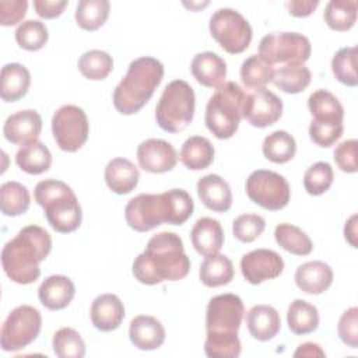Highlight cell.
Instances as JSON below:
<instances>
[{
    "mask_svg": "<svg viewBox=\"0 0 358 358\" xmlns=\"http://www.w3.org/2000/svg\"><path fill=\"white\" fill-rule=\"evenodd\" d=\"M242 344L238 334H207L204 352L210 358H236L241 355Z\"/></svg>",
    "mask_w": 358,
    "mask_h": 358,
    "instance_id": "45",
    "label": "cell"
},
{
    "mask_svg": "<svg viewBox=\"0 0 358 358\" xmlns=\"http://www.w3.org/2000/svg\"><path fill=\"white\" fill-rule=\"evenodd\" d=\"M308 108L312 120L319 123H343L344 108L334 94L327 90H317L308 98Z\"/></svg>",
    "mask_w": 358,
    "mask_h": 358,
    "instance_id": "28",
    "label": "cell"
},
{
    "mask_svg": "<svg viewBox=\"0 0 358 358\" xmlns=\"http://www.w3.org/2000/svg\"><path fill=\"white\" fill-rule=\"evenodd\" d=\"M312 53L310 41L298 32H274L262 38L259 56L268 64L305 63Z\"/></svg>",
    "mask_w": 358,
    "mask_h": 358,
    "instance_id": "11",
    "label": "cell"
},
{
    "mask_svg": "<svg viewBox=\"0 0 358 358\" xmlns=\"http://www.w3.org/2000/svg\"><path fill=\"white\" fill-rule=\"evenodd\" d=\"M52 250V238L39 225H27L1 250L6 275L17 284H32L41 275L39 264Z\"/></svg>",
    "mask_w": 358,
    "mask_h": 358,
    "instance_id": "3",
    "label": "cell"
},
{
    "mask_svg": "<svg viewBox=\"0 0 358 358\" xmlns=\"http://www.w3.org/2000/svg\"><path fill=\"white\" fill-rule=\"evenodd\" d=\"M77 66L85 78L91 81H101L105 80L113 70V59L105 50L92 49L80 56Z\"/></svg>",
    "mask_w": 358,
    "mask_h": 358,
    "instance_id": "39",
    "label": "cell"
},
{
    "mask_svg": "<svg viewBox=\"0 0 358 358\" xmlns=\"http://www.w3.org/2000/svg\"><path fill=\"white\" fill-rule=\"evenodd\" d=\"M197 194L200 201L211 211L225 213L232 206V192L228 182L215 173L199 179Z\"/></svg>",
    "mask_w": 358,
    "mask_h": 358,
    "instance_id": "20",
    "label": "cell"
},
{
    "mask_svg": "<svg viewBox=\"0 0 358 358\" xmlns=\"http://www.w3.org/2000/svg\"><path fill=\"white\" fill-rule=\"evenodd\" d=\"M131 271L136 280L145 285L185 278L190 271V260L182 238L168 231L151 236L145 250L134 259Z\"/></svg>",
    "mask_w": 358,
    "mask_h": 358,
    "instance_id": "1",
    "label": "cell"
},
{
    "mask_svg": "<svg viewBox=\"0 0 358 358\" xmlns=\"http://www.w3.org/2000/svg\"><path fill=\"white\" fill-rule=\"evenodd\" d=\"M166 333L162 323L150 315H138L131 319L129 338L131 344L141 351L159 348L165 341Z\"/></svg>",
    "mask_w": 358,
    "mask_h": 358,
    "instance_id": "18",
    "label": "cell"
},
{
    "mask_svg": "<svg viewBox=\"0 0 358 358\" xmlns=\"http://www.w3.org/2000/svg\"><path fill=\"white\" fill-rule=\"evenodd\" d=\"M334 180V172L329 162L319 161L310 165L303 175V187L310 196L326 193Z\"/></svg>",
    "mask_w": 358,
    "mask_h": 358,
    "instance_id": "44",
    "label": "cell"
},
{
    "mask_svg": "<svg viewBox=\"0 0 358 358\" xmlns=\"http://www.w3.org/2000/svg\"><path fill=\"white\" fill-rule=\"evenodd\" d=\"M196 108L194 91L185 80L171 81L157 103L155 120L168 133L185 130L193 120Z\"/></svg>",
    "mask_w": 358,
    "mask_h": 358,
    "instance_id": "7",
    "label": "cell"
},
{
    "mask_svg": "<svg viewBox=\"0 0 358 358\" xmlns=\"http://www.w3.org/2000/svg\"><path fill=\"white\" fill-rule=\"evenodd\" d=\"M164 78V66L151 56L134 59L113 91V106L122 115H134L151 99Z\"/></svg>",
    "mask_w": 358,
    "mask_h": 358,
    "instance_id": "4",
    "label": "cell"
},
{
    "mask_svg": "<svg viewBox=\"0 0 358 358\" xmlns=\"http://www.w3.org/2000/svg\"><path fill=\"white\" fill-rule=\"evenodd\" d=\"M357 147H358V141L355 138L344 140L336 147L333 152V158L340 171L345 173H355L358 171Z\"/></svg>",
    "mask_w": 358,
    "mask_h": 358,
    "instance_id": "49",
    "label": "cell"
},
{
    "mask_svg": "<svg viewBox=\"0 0 358 358\" xmlns=\"http://www.w3.org/2000/svg\"><path fill=\"white\" fill-rule=\"evenodd\" d=\"M275 242L287 252L295 256H308L313 250V243L309 235L303 232L299 227L282 222L274 229Z\"/></svg>",
    "mask_w": 358,
    "mask_h": 358,
    "instance_id": "35",
    "label": "cell"
},
{
    "mask_svg": "<svg viewBox=\"0 0 358 358\" xmlns=\"http://www.w3.org/2000/svg\"><path fill=\"white\" fill-rule=\"evenodd\" d=\"M76 295L73 281L62 274H53L45 278L38 288L41 303L49 310H60L70 305Z\"/></svg>",
    "mask_w": 358,
    "mask_h": 358,
    "instance_id": "22",
    "label": "cell"
},
{
    "mask_svg": "<svg viewBox=\"0 0 358 358\" xmlns=\"http://www.w3.org/2000/svg\"><path fill=\"white\" fill-rule=\"evenodd\" d=\"M28 1L25 0H1L0 1V24L11 27L18 24L27 14Z\"/></svg>",
    "mask_w": 358,
    "mask_h": 358,
    "instance_id": "50",
    "label": "cell"
},
{
    "mask_svg": "<svg viewBox=\"0 0 358 358\" xmlns=\"http://www.w3.org/2000/svg\"><path fill=\"white\" fill-rule=\"evenodd\" d=\"M187 8H190V10H199V8H203V7H206L207 4H208V1H204V3H193V1H190V3H183Z\"/></svg>",
    "mask_w": 358,
    "mask_h": 358,
    "instance_id": "55",
    "label": "cell"
},
{
    "mask_svg": "<svg viewBox=\"0 0 358 358\" xmlns=\"http://www.w3.org/2000/svg\"><path fill=\"white\" fill-rule=\"evenodd\" d=\"M190 71L203 87L218 88L225 83L227 63L214 52H201L193 57Z\"/></svg>",
    "mask_w": 358,
    "mask_h": 358,
    "instance_id": "23",
    "label": "cell"
},
{
    "mask_svg": "<svg viewBox=\"0 0 358 358\" xmlns=\"http://www.w3.org/2000/svg\"><path fill=\"white\" fill-rule=\"evenodd\" d=\"M210 35L231 55L245 52L252 41V27L248 20L234 8H218L208 22Z\"/></svg>",
    "mask_w": 358,
    "mask_h": 358,
    "instance_id": "8",
    "label": "cell"
},
{
    "mask_svg": "<svg viewBox=\"0 0 358 358\" xmlns=\"http://www.w3.org/2000/svg\"><path fill=\"white\" fill-rule=\"evenodd\" d=\"M31 85L28 69L20 63H7L0 73V96L4 102H15L24 98Z\"/></svg>",
    "mask_w": 358,
    "mask_h": 358,
    "instance_id": "27",
    "label": "cell"
},
{
    "mask_svg": "<svg viewBox=\"0 0 358 358\" xmlns=\"http://www.w3.org/2000/svg\"><path fill=\"white\" fill-rule=\"evenodd\" d=\"M331 71L337 81L347 87L358 85L357 46L341 48L331 59Z\"/></svg>",
    "mask_w": 358,
    "mask_h": 358,
    "instance_id": "41",
    "label": "cell"
},
{
    "mask_svg": "<svg viewBox=\"0 0 358 358\" xmlns=\"http://www.w3.org/2000/svg\"><path fill=\"white\" fill-rule=\"evenodd\" d=\"M246 194L257 206L268 211H280L288 206L291 189L287 179L268 169L253 171L246 179Z\"/></svg>",
    "mask_w": 358,
    "mask_h": 358,
    "instance_id": "10",
    "label": "cell"
},
{
    "mask_svg": "<svg viewBox=\"0 0 358 358\" xmlns=\"http://www.w3.org/2000/svg\"><path fill=\"white\" fill-rule=\"evenodd\" d=\"M138 168L127 158H113L105 168L106 186L116 194H127L133 192L138 183Z\"/></svg>",
    "mask_w": 358,
    "mask_h": 358,
    "instance_id": "26",
    "label": "cell"
},
{
    "mask_svg": "<svg viewBox=\"0 0 358 358\" xmlns=\"http://www.w3.org/2000/svg\"><path fill=\"white\" fill-rule=\"evenodd\" d=\"M264 228L266 221L259 214H242L236 217L232 222L234 236L243 243H250L256 241L263 234Z\"/></svg>",
    "mask_w": 358,
    "mask_h": 358,
    "instance_id": "46",
    "label": "cell"
},
{
    "mask_svg": "<svg viewBox=\"0 0 358 358\" xmlns=\"http://www.w3.org/2000/svg\"><path fill=\"white\" fill-rule=\"evenodd\" d=\"M137 162L141 169L150 173H165L178 164V154L173 145L161 138H147L137 147Z\"/></svg>",
    "mask_w": 358,
    "mask_h": 358,
    "instance_id": "16",
    "label": "cell"
},
{
    "mask_svg": "<svg viewBox=\"0 0 358 358\" xmlns=\"http://www.w3.org/2000/svg\"><path fill=\"white\" fill-rule=\"evenodd\" d=\"M91 322L101 331L116 330L124 319V306L120 298L115 294L98 295L90 309Z\"/></svg>",
    "mask_w": 358,
    "mask_h": 358,
    "instance_id": "19",
    "label": "cell"
},
{
    "mask_svg": "<svg viewBox=\"0 0 358 358\" xmlns=\"http://www.w3.org/2000/svg\"><path fill=\"white\" fill-rule=\"evenodd\" d=\"M29 204L31 196L22 183L10 180L0 186V208L6 217H18L27 213Z\"/></svg>",
    "mask_w": 358,
    "mask_h": 358,
    "instance_id": "34",
    "label": "cell"
},
{
    "mask_svg": "<svg viewBox=\"0 0 358 358\" xmlns=\"http://www.w3.org/2000/svg\"><path fill=\"white\" fill-rule=\"evenodd\" d=\"M357 214H352L344 225V238L352 248H357Z\"/></svg>",
    "mask_w": 358,
    "mask_h": 358,
    "instance_id": "54",
    "label": "cell"
},
{
    "mask_svg": "<svg viewBox=\"0 0 358 358\" xmlns=\"http://www.w3.org/2000/svg\"><path fill=\"white\" fill-rule=\"evenodd\" d=\"M263 155L274 164L291 161L296 152L295 138L285 130H275L264 137L262 144Z\"/></svg>",
    "mask_w": 358,
    "mask_h": 358,
    "instance_id": "36",
    "label": "cell"
},
{
    "mask_svg": "<svg viewBox=\"0 0 358 358\" xmlns=\"http://www.w3.org/2000/svg\"><path fill=\"white\" fill-rule=\"evenodd\" d=\"M319 6V0H291L285 1V7L291 15L302 18L310 15L316 7Z\"/></svg>",
    "mask_w": 358,
    "mask_h": 358,
    "instance_id": "52",
    "label": "cell"
},
{
    "mask_svg": "<svg viewBox=\"0 0 358 358\" xmlns=\"http://www.w3.org/2000/svg\"><path fill=\"white\" fill-rule=\"evenodd\" d=\"M52 133L60 150L66 152L78 151L87 143L90 134L85 112L77 105L60 106L52 117Z\"/></svg>",
    "mask_w": 358,
    "mask_h": 358,
    "instance_id": "12",
    "label": "cell"
},
{
    "mask_svg": "<svg viewBox=\"0 0 358 358\" xmlns=\"http://www.w3.org/2000/svg\"><path fill=\"white\" fill-rule=\"evenodd\" d=\"M234 264L231 259L225 255H211L207 256L199 270L200 281L208 288H217L227 285L234 278Z\"/></svg>",
    "mask_w": 358,
    "mask_h": 358,
    "instance_id": "30",
    "label": "cell"
},
{
    "mask_svg": "<svg viewBox=\"0 0 358 358\" xmlns=\"http://www.w3.org/2000/svg\"><path fill=\"white\" fill-rule=\"evenodd\" d=\"M35 201L43 208L49 225L60 234H70L81 225L83 210L73 189L57 179H45L34 189Z\"/></svg>",
    "mask_w": 358,
    "mask_h": 358,
    "instance_id": "5",
    "label": "cell"
},
{
    "mask_svg": "<svg viewBox=\"0 0 358 358\" xmlns=\"http://www.w3.org/2000/svg\"><path fill=\"white\" fill-rule=\"evenodd\" d=\"M357 7L358 3L355 0H331L323 13L324 22L333 31H350L357 21Z\"/></svg>",
    "mask_w": 358,
    "mask_h": 358,
    "instance_id": "38",
    "label": "cell"
},
{
    "mask_svg": "<svg viewBox=\"0 0 358 358\" xmlns=\"http://www.w3.org/2000/svg\"><path fill=\"white\" fill-rule=\"evenodd\" d=\"M190 239L196 252L207 257L221 250L224 245V231L217 220L201 217L193 225Z\"/></svg>",
    "mask_w": 358,
    "mask_h": 358,
    "instance_id": "24",
    "label": "cell"
},
{
    "mask_svg": "<svg viewBox=\"0 0 358 358\" xmlns=\"http://www.w3.org/2000/svg\"><path fill=\"white\" fill-rule=\"evenodd\" d=\"M248 94L235 83L227 81L210 96L206 106V126L220 140L231 138L245 119Z\"/></svg>",
    "mask_w": 358,
    "mask_h": 358,
    "instance_id": "6",
    "label": "cell"
},
{
    "mask_svg": "<svg viewBox=\"0 0 358 358\" xmlns=\"http://www.w3.org/2000/svg\"><path fill=\"white\" fill-rule=\"evenodd\" d=\"M274 69L259 55H252L243 60L241 66V80L246 88L260 90L266 88L273 81Z\"/></svg>",
    "mask_w": 358,
    "mask_h": 358,
    "instance_id": "40",
    "label": "cell"
},
{
    "mask_svg": "<svg viewBox=\"0 0 358 358\" xmlns=\"http://www.w3.org/2000/svg\"><path fill=\"white\" fill-rule=\"evenodd\" d=\"M324 355L326 354L320 348V345L316 344V343H310V341L301 344L294 352V357H309V358H312V357H324Z\"/></svg>",
    "mask_w": 358,
    "mask_h": 358,
    "instance_id": "53",
    "label": "cell"
},
{
    "mask_svg": "<svg viewBox=\"0 0 358 358\" xmlns=\"http://www.w3.org/2000/svg\"><path fill=\"white\" fill-rule=\"evenodd\" d=\"M194 203L183 189H171L164 193H141L129 200L124 208L127 225L137 232H148L166 222L185 224L193 214Z\"/></svg>",
    "mask_w": 358,
    "mask_h": 358,
    "instance_id": "2",
    "label": "cell"
},
{
    "mask_svg": "<svg viewBox=\"0 0 358 358\" xmlns=\"http://www.w3.org/2000/svg\"><path fill=\"white\" fill-rule=\"evenodd\" d=\"M52 348L59 358H83L85 355V343L71 327H62L53 334Z\"/></svg>",
    "mask_w": 358,
    "mask_h": 358,
    "instance_id": "42",
    "label": "cell"
},
{
    "mask_svg": "<svg viewBox=\"0 0 358 358\" xmlns=\"http://www.w3.org/2000/svg\"><path fill=\"white\" fill-rule=\"evenodd\" d=\"M246 324L250 336L257 341L274 338L281 329L280 313L270 305H255L246 313Z\"/></svg>",
    "mask_w": 358,
    "mask_h": 358,
    "instance_id": "25",
    "label": "cell"
},
{
    "mask_svg": "<svg viewBox=\"0 0 358 358\" xmlns=\"http://www.w3.org/2000/svg\"><path fill=\"white\" fill-rule=\"evenodd\" d=\"M337 333L340 340L350 348H358V308L351 306L338 320Z\"/></svg>",
    "mask_w": 358,
    "mask_h": 358,
    "instance_id": "48",
    "label": "cell"
},
{
    "mask_svg": "<svg viewBox=\"0 0 358 358\" xmlns=\"http://www.w3.org/2000/svg\"><path fill=\"white\" fill-rule=\"evenodd\" d=\"M241 271L249 284L257 285L280 277L284 271V260L271 249H255L242 256Z\"/></svg>",
    "mask_w": 358,
    "mask_h": 358,
    "instance_id": "14",
    "label": "cell"
},
{
    "mask_svg": "<svg viewBox=\"0 0 358 358\" xmlns=\"http://www.w3.org/2000/svg\"><path fill=\"white\" fill-rule=\"evenodd\" d=\"M110 3L108 0H80L76 7L74 18L84 31H96L108 20Z\"/></svg>",
    "mask_w": 358,
    "mask_h": 358,
    "instance_id": "37",
    "label": "cell"
},
{
    "mask_svg": "<svg viewBox=\"0 0 358 358\" xmlns=\"http://www.w3.org/2000/svg\"><path fill=\"white\" fill-rule=\"evenodd\" d=\"M49 39L46 25L38 20H27L15 29V41L20 48L35 52L42 49Z\"/></svg>",
    "mask_w": 358,
    "mask_h": 358,
    "instance_id": "43",
    "label": "cell"
},
{
    "mask_svg": "<svg viewBox=\"0 0 358 358\" xmlns=\"http://www.w3.org/2000/svg\"><path fill=\"white\" fill-rule=\"evenodd\" d=\"M282 115V101L270 90L260 88L248 94L245 119L255 127L274 124Z\"/></svg>",
    "mask_w": 358,
    "mask_h": 358,
    "instance_id": "15",
    "label": "cell"
},
{
    "mask_svg": "<svg viewBox=\"0 0 358 358\" xmlns=\"http://www.w3.org/2000/svg\"><path fill=\"white\" fill-rule=\"evenodd\" d=\"M317 308L308 301L294 299L287 310V324L294 334H309L319 327Z\"/></svg>",
    "mask_w": 358,
    "mask_h": 358,
    "instance_id": "31",
    "label": "cell"
},
{
    "mask_svg": "<svg viewBox=\"0 0 358 358\" xmlns=\"http://www.w3.org/2000/svg\"><path fill=\"white\" fill-rule=\"evenodd\" d=\"M67 0H34V8L41 18L52 20L59 17L67 7Z\"/></svg>",
    "mask_w": 358,
    "mask_h": 358,
    "instance_id": "51",
    "label": "cell"
},
{
    "mask_svg": "<svg viewBox=\"0 0 358 358\" xmlns=\"http://www.w3.org/2000/svg\"><path fill=\"white\" fill-rule=\"evenodd\" d=\"M15 164L21 171L29 175H41L49 171L52 165V154L43 143L35 141L17 151Z\"/></svg>",
    "mask_w": 358,
    "mask_h": 358,
    "instance_id": "33",
    "label": "cell"
},
{
    "mask_svg": "<svg viewBox=\"0 0 358 358\" xmlns=\"http://www.w3.org/2000/svg\"><path fill=\"white\" fill-rule=\"evenodd\" d=\"M310 70L302 63L284 64L274 70L273 84L285 94H299L310 84Z\"/></svg>",
    "mask_w": 358,
    "mask_h": 358,
    "instance_id": "32",
    "label": "cell"
},
{
    "mask_svg": "<svg viewBox=\"0 0 358 358\" xmlns=\"http://www.w3.org/2000/svg\"><path fill=\"white\" fill-rule=\"evenodd\" d=\"M42 327L39 310L31 305L14 308L6 317L0 331V345L6 352L20 351L36 340Z\"/></svg>",
    "mask_w": 358,
    "mask_h": 358,
    "instance_id": "9",
    "label": "cell"
},
{
    "mask_svg": "<svg viewBox=\"0 0 358 358\" xmlns=\"http://www.w3.org/2000/svg\"><path fill=\"white\" fill-rule=\"evenodd\" d=\"M42 131V117L34 109L18 110L10 115L3 126L7 141L15 145H28L38 141Z\"/></svg>",
    "mask_w": 358,
    "mask_h": 358,
    "instance_id": "17",
    "label": "cell"
},
{
    "mask_svg": "<svg viewBox=\"0 0 358 358\" xmlns=\"http://www.w3.org/2000/svg\"><path fill=\"white\" fill-rule=\"evenodd\" d=\"M343 123H319L312 120L309 124L310 140L322 148L331 147L343 136Z\"/></svg>",
    "mask_w": 358,
    "mask_h": 358,
    "instance_id": "47",
    "label": "cell"
},
{
    "mask_svg": "<svg viewBox=\"0 0 358 358\" xmlns=\"http://www.w3.org/2000/svg\"><path fill=\"white\" fill-rule=\"evenodd\" d=\"M245 308L235 294H220L210 299L206 312L207 334H238Z\"/></svg>",
    "mask_w": 358,
    "mask_h": 358,
    "instance_id": "13",
    "label": "cell"
},
{
    "mask_svg": "<svg viewBox=\"0 0 358 358\" xmlns=\"http://www.w3.org/2000/svg\"><path fill=\"white\" fill-rule=\"evenodd\" d=\"M333 270L322 260H312L298 266L295 271V284L305 294L319 295L333 284Z\"/></svg>",
    "mask_w": 358,
    "mask_h": 358,
    "instance_id": "21",
    "label": "cell"
},
{
    "mask_svg": "<svg viewBox=\"0 0 358 358\" xmlns=\"http://www.w3.org/2000/svg\"><path fill=\"white\" fill-rule=\"evenodd\" d=\"M214 147L208 138L201 136L189 137L180 148V161L190 171L208 168L214 161Z\"/></svg>",
    "mask_w": 358,
    "mask_h": 358,
    "instance_id": "29",
    "label": "cell"
}]
</instances>
